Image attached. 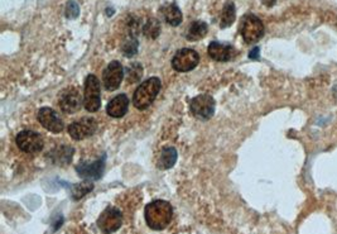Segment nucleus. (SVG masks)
<instances>
[{
	"instance_id": "1",
	"label": "nucleus",
	"mask_w": 337,
	"mask_h": 234,
	"mask_svg": "<svg viewBox=\"0 0 337 234\" xmlns=\"http://www.w3.org/2000/svg\"><path fill=\"white\" fill-rule=\"evenodd\" d=\"M172 217H173V209L168 201L154 200L145 206V222L153 230L166 229L172 222Z\"/></svg>"
},
{
	"instance_id": "2",
	"label": "nucleus",
	"mask_w": 337,
	"mask_h": 234,
	"mask_svg": "<svg viewBox=\"0 0 337 234\" xmlns=\"http://www.w3.org/2000/svg\"><path fill=\"white\" fill-rule=\"evenodd\" d=\"M162 82L159 78H150L137 87L133 97V104L139 110H144L152 105L161 90Z\"/></svg>"
},
{
	"instance_id": "3",
	"label": "nucleus",
	"mask_w": 337,
	"mask_h": 234,
	"mask_svg": "<svg viewBox=\"0 0 337 234\" xmlns=\"http://www.w3.org/2000/svg\"><path fill=\"white\" fill-rule=\"evenodd\" d=\"M240 33L246 43H256L264 36V25L256 15L246 14L241 19Z\"/></svg>"
},
{
	"instance_id": "4",
	"label": "nucleus",
	"mask_w": 337,
	"mask_h": 234,
	"mask_svg": "<svg viewBox=\"0 0 337 234\" xmlns=\"http://www.w3.org/2000/svg\"><path fill=\"white\" fill-rule=\"evenodd\" d=\"M84 105L87 111L95 113L101 106L100 98V81L95 75H89L85 81L84 91Z\"/></svg>"
},
{
	"instance_id": "5",
	"label": "nucleus",
	"mask_w": 337,
	"mask_h": 234,
	"mask_svg": "<svg viewBox=\"0 0 337 234\" xmlns=\"http://www.w3.org/2000/svg\"><path fill=\"white\" fill-rule=\"evenodd\" d=\"M200 62V55L192 49H182L172 58V67L178 73H188Z\"/></svg>"
},
{
	"instance_id": "6",
	"label": "nucleus",
	"mask_w": 337,
	"mask_h": 234,
	"mask_svg": "<svg viewBox=\"0 0 337 234\" xmlns=\"http://www.w3.org/2000/svg\"><path fill=\"white\" fill-rule=\"evenodd\" d=\"M123 224V215L120 210L106 208L97 219V227L104 234L115 233Z\"/></svg>"
},
{
	"instance_id": "7",
	"label": "nucleus",
	"mask_w": 337,
	"mask_h": 234,
	"mask_svg": "<svg viewBox=\"0 0 337 234\" xmlns=\"http://www.w3.org/2000/svg\"><path fill=\"white\" fill-rule=\"evenodd\" d=\"M17 146L25 153H36L43 148V138L33 130H23L17 135Z\"/></svg>"
},
{
	"instance_id": "8",
	"label": "nucleus",
	"mask_w": 337,
	"mask_h": 234,
	"mask_svg": "<svg viewBox=\"0 0 337 234\" xmlns=\"http://www.w3.org/2000/svg\"><path fill=\"white\" fill-rule=\"evenodd\" d=\"M191 111L196 118L208 121L215 113V100L210 95H198L191 102Z\"/></svg>"
},
{
	"instance_id": "9",
	"label": "nucleus",
	"mask_w": 337,
	"mask_h": 234,
	"mask_svg": "<svg viewBox=\"0 0 337 234\" xmlns=\"http://www.w3.org/2000/svg\"><path fill=\"white\" fill-rule=\"evenodd\" d=\"M84 104V98L75 87H67L60 95V106L65 113L73 114L77 113Z\"/></svg>"
},
{
	"instance_id": "10",
	"label": "nucleus",
	"mask_w": 337,
	"mask_h": 234,
	"mask_svg": "<svg viewBox=\"0 0 337 234\" xmlns=\"http://www.w3.org/2000/svg\"><path fill=\"white\" fill-rule=\"evenodd\" d=\"M123 78L124 68L118 61H113V62L109 63L108 67L102 73V82H104V86L109 91H114V90L118 89L121 81H123Z\"/></svg>"
},
{
	"instance_id": "11",
	"label": "nucleus",
	"mask_w": 337,
	"mask_h": 234,
	"mask_svg": "<svg viewBox=\"0 0 337 234\" xmlns=\"http://www.w3.org/2000/svg\"><path fill=\"white\" fill-rule=\"evenodd\" d=\"M97 129V124L92 118H82L81 121L75 122L68 127V134L73 139L80 141L87 137H91Z\"/></svg>"
},
{
	"instance_id": "12",
	"label": "nucleus",
	"mask_w": 337,
	"mask_h": 234,
	"mask_svg": "<svg viewBox=\"0 0 337 234\" xmlns=\"http://www.w3.org/2000/svg\"><path fill=\"white\" fill-rule=\"evenodd\" d=\"M38 121L47 130L52 133H61L63 130V123L53 109L44 106L39 110Z\"/></svg>"
},
{
	"instance_id": "13",
	"label": "nucleus",
	"mask_w": 337,
	"mask_h": 234,
	"mask_svg": "<svg viewBox=\"0 0 337 234\" xmlns=\"http://www.w3.org/2000/svg\"><path fill=\"white\" fill-rule=\"evenodd\" d=\"M209 55L212 60L219 61V62H226V61L232 60L238 55V52L230 44L211 42L209 46Z\"/></svg>"
},
{
	"instance_id": "14",
	"label": "nucleus",
	"mask_w": 337,
	"mask_h": 234,
	"mask_svg": "<svg viewBox=\"0 0 337 234\" xmlns=\"http://www.w3.org/2000/svg\"><path fill=\"white\" fill-rule=\"evenodd\" d=\"M105 166V159H97L96 162H92V163H86V162H82L77 166V174L81 177H84L85 180H99L101 177L102 171H104Z\"/></svg>"
},
{
	"instance_id": "15",
	"label": "nucleus",
	"mask_w": 337,
	"mask_h": 234,
	"mask_svg": "<svg viewBox=\"0 0 337 234\" xmlns=\"http://www.w3.org/2000/svg\"><path fill=\"white\" fill-rule=\"evenodd\" d=\"M159 14L164 19L167 25L172 27H177L182 23V12L176 3H169V4L162 5L159 9Z\"/></svg>"
},
{
	"instance_id": "16",
	"label": "nucleus",
	"mask_w": 337,
	"mask_h": 234,
	"mask_svg": "<svg viewBox=\"0 0 337 234\" xmlns=\"http://www.w3.org/2000/svg\"><path fill=\"white\" fill-rule=\"evenodd\" d=\"M129 106V98L125 94H120L118 97L114 98L108 106H106V111L113 118H121L126 114Z\"/></svg>"
},
{
	"instance_id": "17",
	"label": "nucleus",
	"mask_w": 337,
	"mask_h": 234,
	"mask_svg": "<svg viewBox=\"0 0 337 234\" xmlns=\"http://www.w3.org/2000/svg\"><path fill=\"white\" fill-rule=\"evenodd\" d=\"M208 25L202 20H195L188 26L187 32H186V38L191 42H196L202 39L208 34Z\"/></svg>"
},
{
	"instance_id": "18",
	"label": "nucleus",
	"mask_w": 337,
	"mask_h": 234,
	"mask_svg": "<svg viewBox=\"0 0 337 234\" xmlns=\"http://www.w3.org/2000/svg\"><path fill=\"white\" fill-rule=\"evenodd\" d=\"M177 161V151L173 147H166L161 152L159 156L158 162H157V166L161 170H168L172 166H174Z\"/></svg>"
},
{
	"instance_id": "19",
	"label": "nucleus",
	"mask_w": 337,
	"mask_h": 234,
	"mask_svg": "<svg viewBox=\"0 0 337 234\" xmlns=\"http://www.w3.org/2000/svg\"><path fill=\"white\" fill-rule=\"evenodd\" d=\"M235 17H236V10H235V5L231 2H227L225 4L224 10H222L221 14V22H220V26L221 28H227L235 22Z\"/></svg>"
},
{
	"instance_id": "20",
	"label": "nucleus",
	"mask_w": 337,
	"mask_h": 234,
	"mask_svg": "<svg viewBox=\"0 0 337 234\" xmlns=\"http://www.w3.org/2000/svg\"><path fill=\"white\" fill-rule=\"evenodd\" d=\"M72 155H73V150L71 147H58L57 150L53 151L52 157H53V161H55L56 163L65 165L71 161Z\"/></svg>"
},
{
	"instance_id": "21",
	"label": "nucleus",
	"mask_w": 337,
	"mask_h": 234,
	"mask_svg": "<svg viewBox=\"0 0 337 234\" xmlns=\"http://www.w3.org/2000/svg\"><path fill=\"white\" fill-rule=\"evenodd\" d=\"M143 33L147 38H152L154 39L159 36L161 33V23L158 20L154 19V18H150L145 22V25L143 26Z\"/></svg>"
},
{
	"instance_id": "22",
	"label": "nucleus",
	"mask_w": 337,
	"mask_h": 234,
	"mask_svg": "<svg viewBox=\"0 0 337 234\" xmlns=\"http://www.w3.org/2000/svg\"><path fill=\"white\" fill-rule=\"evenodd\" d=\"M92 188H94V185H92L91 182L87 181V180L81 183H77V185H75L72 188L73 199H75V200H80V199L84 198L86 194H89L90 191L92 190Z\"/></svg>"
},
{
	"instance_id": "23",
	"label": "nucleus",
	"mask_w": 337,
	"mask_h": 234,
	"mask_svg": "<svg viewBox=\"0 0 337 234\" xmlns=\"http://www.w3.org/2000/svg\"><path fill=\"white\" fill-rule=\"evenodd\" d=\"M138 46H139V43H138V39L135 36H128V38L124 41L123 43V47H121V50H123V53L125 56H128V57H132V56H134L135 53L138 51Z\"/></svg>"
},
{
	"instance_id": "24",
	"label": "nucleus",
	"mask_w": 337,
	"mask_h": 234,
	"mask_svg": "<svg viewBox=\"0 0 337 234\" xmlns=\"http://www.w3.org/2000/svg\"><path fill=\"white\" fill-rule=\"evenodd\" d=\"M142 75H143V67L140 63L135 62L126 68V80H128V82H132L133 84V82L139 81Z\"/></svg>"
},
{
	"instance_id": "25",
	"label": "nucleus",
	"mask_w": 337,
	"mask_h": 234,
	"mask_svg": "<svg viewBox=\"0 0 337 234\" xmlns=\"http://www.w3.org/2000/svg\"><path fill=\"white\" fill-rule=\"evenodd\" d=\"M79 5L75 2H68L66 5V15L67 18H76L79 15Z\"/></svg>"
},
{
	"instance_id": "26",
	"label": "nucleus",
	"mask_w": 337,
	"mask_h": 234,
	"mask_svg": "<svg viewBox=\"0 0 337 234\" xmlns=\"http://www.w3.org/2000/svg\"><path fill=\"white\" fill-rule=\"evenodd\" d=\"M259 52H260V50H259V47H254L253 50H251V52L249 53V57L251 58V60H259Z\"/></svg>"
},
{
	"instance_id": "27",
	"label": "nucleus",
	"mask_w": 337,
	"mask_h": 234,
	"mask_svg": "<svg viewBox=\"0 0 337 234\" xmlns=\"http://www.w3.org/2000/svg\"><path fill=\"white\" fill-rule=\"evenodd\" d=\"M275 2H277V0H263V3H264L267 7H273V5L275 4Z\"/></svg>"
},
{
	"instance_id": "28",
	"label": "nucleus",
	"mask_w": 337,
	"mask_h": 234,
	"mask_svg": "<svg viewBox=\"0 0 337 234\" xmlns=\"http://www.w3.org/2000/svg\"><path fill=\"white\" fill-rule=\"evenodd\" d=\"M333 94H335V97L337 98V84L335 85V87H333Z\"/></svg>"
}]
</instances>
